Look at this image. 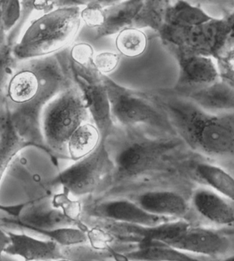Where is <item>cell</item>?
<instances>
[{
    "instance_id": "obj_1",
    "label": "cell",
    "mask_w": 234,
    "mask_h": 261,
    "mask_svg": "<svg viewBox=\"0 0 234 261\" xmlns=\"http://www.w3.org/2000/svg\"><path fill=\"white\" fill-rule=\"evenodd\" d=\"M141 92L162 110L183 143L209 155L234 156V112L209 113L169 88Z\"/></svg>"
},
{
    "instance_id": "obj_2",
    "label": "cell",
    "mask_w": 234,
    "mask_h": 261,
    "mask_svg": "<svg viewBox=\"0 0 234 261\" xmlns=\"http://www.w3.org/2000/svg\"><path fill=\"white\" fill-rule=\"evenodd\" d=\"M106 143L114 164L112 180L122 182L163 169L183 142L141 126L116 125Z\"/></svg>"
},
{
    "instance_id": "obj_3",
    "label": "cell",
    "mask_w": 234,
    "mask_h": 261,
    "mask_svg": "<svg viewBox=\"0 0 234 261\" xmlns=\"http://www.w3.org/2000/svg\"><path fill=\"white\" fill-rule=\"evenodd\" d=\"M68 47L54 55L18 62L8 82L4 101L43 112L52 99L74 82Z\"/></svg>"
},
{
    "instance_id": "obj_4",
    "label": "cell",
    "mask_w": 234,
    "mask_h": 261,
    "mask_svg": "<svg viewBox=\"0 0 234 261\" xmlns=\"http://www.w3.org/2000/svg\"><path fill=\"white\" fill-rule=\"evenodd\" d=\"M80 7L58 8L34 18L13 47L18 62L54 55L70 47L82 20Z\"/></svg>"
},
{
    "instance_id": "obj_5",
    "label": "cell",
    "mask_w": 234,
    "mask_h": 261,
    "mask_svg": "<svg viewBox=\"0 0 234 261\" xmlns=\"http://www.w3.org/2000/svg\"><path fill=\"white\" fill-rule=\"evenodd\" d=\"M91 121L83 94L74 82L42 112V132L50 155L68 159L67 143L71 136L82 124Z\"/></svg>"
},
{
    "instance_id": "obj_6",
    "label": "cell",
    "mask_w": 234,
    "mask_h": 261,
    "mask_svg": "<svg viewBox=\"0 0 234 261\" xmlns=\"http://www.w3.org/2000/svg\"><path fill=\"white\" fill-rule=\"evenodd\" d=\"M114 124L122 127L141 126L153 133L175 136L174 129L160 108L141 90H131L102 75Z\"/></svg>"
},
{
    "instance_id": "obj_7",
    "label": "cell",
    "mask_w": 234,
    "mask_h": 261,
    "mask_svg": "<svg viewBox=\"0 0 234 261\" xmlns=\"http://www.w3.org/2000/svg\"><path fill=\"white\" fill-rule=\"evenodd\" d=\"M114 164L106 143L102 141L88 155L74 162L50 182L52 186L61 187L74 197L93 194L106 182L112 181Z\"/></svg>"
},
{
    "instance_id": "obj_8",
    "label": "cell",
    "mask_w": 234,
    "mask_h": 261,
    "mask_svg": "<svg viewBox=\"0 0 234 261\" xmlns=\"http://www.w3.org/2000/svg\"><path fill=\"white\" fill-rule=\"evenodd\" d=\"M69 63L73 79L83 94L92 121L100 132L102 141L106 142L116 125L111 114L110 101L102 74L96 67H82L74 63L70 58Z\"/></svg>"
},
{
    "instance_id": "obj_9",
    "label": "cell",
    "mask_w": 234,
    "mask_h": 261,
    "mask_svg": "<svg viewBox=\"0 0 234 261\" xmlns=\"http://www.w3.org/2000/svg\"><path fill=\"white\" fill-rule=\"evenodd\" d=\"M88 214L116 224L153 226L174 220L151 214L130 198H114L89 206Z\"/></svg>"
},
{
    "instance_id": "obj_10",
    "label": "cell",
    "mask_w": 234,
    "mask_h": 261,
    "mask_svg": "<svg viewBox=\"0 0 234 261\" xmlns=\"http://www.w3.org/2000/svg\"><path fill=\"white\" fill-rule=\"evenodd\" d=\"M165 47L176 58L179 64L178 80L172 88L174 91H188L219 81V70L215 58L205 55H188L173 48Z\"/></svg>"
},
{
    "instance_id": "obj_11",
    "label": "cell",
    "mask_w": 234,
    "mask_h": 261,
    "mask_svg": "<svg viewBox=\"0 0 234 261\" xmlns=\"http://www.w3.org/2000/svg\"><path fill=\"white\" fill-rule=\"evenodd\" d=\"M167 245L195 256L210 259L227 256L231 248L229 239L224 234L209 228L191 225Z\"/></svg>"
},
{
    "instance_id": "obj_12",
    "label": "cell",
    "mask_w": 234,
    "mask_h": 261,
    "mask_svg": "<svg viewBox=\"0 0 234 261\" xmlns=\"http://www.w3.org/2000/svg\"><path fill=\"white\" fill-rule=\"evenodd\" d=\"M10 244L5 251L8 256L22 261H55L66 258L63 248L46 239L28 233L7 230Z\"/></svg>"
},
{
    "instance_id": "obj_13",
    "label": "cell",
    "mask_w": 234,
    "mask_h": 261,
    "mask_svg": "<svg viewBox=\"0 0 234 261\" xmlns=\"http://www.w3.org/2000/svg\"><path fill=\"white\" fill-rule=\"evenodd\" d=\"M153 215L173 220H183L189 203L182 195L170 190H151L139 193L130 198Z\"/></svg>"
},
{
    "instance_id": "obj_14",
    "label": "cell",
    "mask_w": 234,
    "mask_h": 261,
    "mask_svg": "<svg viewBox=\"0 0 234 261\" xmlns=\"http://www.w3.org/2000/svg\"><path fill=\"white\" fill-rule=\"evenodd\" d=\"M175 92L185 96L195 105L209 113L234 112V86L228 82L218 81L204 87Z\"/></svg>"
},
{
    "instance_id": "obj_15",
    "label": "cell",
    "mask_w": 234,
    "mask_h": 261,
    "mask_svg": "<svg viewBox=\"0 0 234 261\" xmlns=\"http://www.w3.org/2000/svg\"><path fill=\"white\" fill-rule=\"evenodd\" d=\"M192 204L201 217L214 224L229 225L234 222V202L207 187L194 191Z\"/></svg>"
},
{
    "instance_id": "obj_16",
    "label": "cell",
    "mask_w": 234,
    "mask_h": 261,
    "mask_svg": "<svg viewBox=\"0 0 234 261\" xmlns=\"http://www.w3.org/2000/svg\"><path fill=\"white\" fill-rule=\"evenodd\" d=\"M143 0L120 1L116 5L104 9V23L96 30L95 39L120 33L122 30L132 28L136 15L142 8Z\"/></svg>"
},
{
    "instance_id": "obj_17",
    "label": "cell",
    "mask_w": 234,
    "mask_h": 261,
    "mask_svg": "<svg viewBox=\"0 0 234 261\" xmlns=\"http://www.w3.org/2000/svg\"><path fill=\"white\" fill-rule=\"evenodd\" d=\"M132 261H213L183 252L160 242L141 241L135 250L125 253Z\"/></svg>"
},
{
    "instance_id": "obj_18",
    "label": "cell",
    "mask_w": 234,
    "mask_h": 261,
    "mask_svg": "<svg viewBox=\"0 0 234 261\" xmlns=\"http://www.w3.org/2000/svg\"><path fill=\"white\" fill-rule=\"evenodd\" d=\"M213 19L214 17L202 8L192 5L189 2H171L167 11L165 25L176 28H195Z\"/></svg>"
},
{
    "instance_id": "obj_19",
    "label": "cell",
    "mask_w": 234,
    "mask_h": 261,
    "mask_svg": "<svg viewBox=\"0 0 234 261\" xmlns=\"http://www.w3.org/2000/svg\"><path fill=\"white\" fill-rule=\"evenodd\" d=\"M101 135L93 122L82 124L71 136L67 143L68 159L76 162L88 155L101 142Z\"/></svg>"
},
{
    "instance_id": "obj_20",
    "label": "cell",
    "mask_w": 234,
    "mask_h": 261,
    "mask_svg": "<svg viewBox=\"0 0 234 261\" xmlns=\"http://www.w3.org/2000/svg\"><path fill=\"white\" fill-rule=\"evenodd\" d=\"M195 170L197 176L207 188L234 202V177L231 174L223 168L209 163H199Z\"/></svg>"
},
{
    "instance_id": "obj_21",
    "label": "cell",
    "mask_w": 234,
    "mask_h": 261,
    "mask_svg": "<svg viewBox=\"0 0 234 261\" xmlns=\"http://www.w3.org/2000/svg\"><path fill=\"white\" fill-rule=\"evenodd\" d=\"M17 229L30 234H36L43 239L56 243L62 248L84 244L87 242L89 239L85 230L78 226L61 227L52 229H40L21 226L17 227Z\"/></svg>"
},
{
    "instance_id": "obj_22",
    "label": "cell",
    "mask_w": 234,
    "mask_h": 261,
    "mask_svg": "<svg viewBox=\"0 0 234 261\" xmlns=\"http://www.w3.org/2000/svg\"><path fill=\"white\" fill-rule=\"evenodd\" d=\"M171 2L167 0L144 1L141 11L135 18L132 28H150L158 34L165 25L167 9Z\"/></svg>"
},
{
    "instance_id": "obj_23",
    "label": "cell",
    "mask_w": 234,
    "mask_h": 261,
    "mask_svg": "<svg viewBox=\"0 0 234 261\" xmlns=\"http://www.w3.org/2000/svg\"><path fill=\"white\" fill-rule=\"evenodd\" d=\"M115 44L120 55L128 58H136L144 53L148 40L142 30L128 28L117 34Z\"/></svg>"
},
{
    "instance_id": "obj_24",
    "label": "cell",
    "mask_w": 234,
    "mask_h": 261,
    "mask_svg": "<svg viewBox=\"0 0 234 261\" xmlns=\"http://www.w3.org/2000/svg\"><path fill=\"white\" fill-rule=\"evenodd\" d=\"M18 61L13 53V47L5 45L0 47V97H3L6 88Z\"/></svg>"
},
{
    "instance_id": "obj_25",
    "label": "cell",
    "mask_w": 234,
    "mask_h": 261,
    "mask_svg": "<svg viewBox=\"0 0 234 261\" xmlns=\"http://www.w3.org/2000/svg\"><path fill=\"white\" fill-rule=\"evenodd\" d=\"M68 56L74 63L86 68L96 67L93 47L86 43H77L68 47Z\"/></svg>"
},
{
    "instance_id": "obj_26",
    "label": "cell",
    "mask_w": 234,
    "mask_h": 261,
    "mask_svg": "<svg viewBox=\"0 0 234 261\" xmlns=\"http://www.w3.org/2000/svg\"><path fill=\"white\" fill-rule=\"evenodd\" d=\"M82 21L88 28L98 29L104 23V9L100 0H90L80 11Z\"/></svg>"
},
{
    "instance_id": "obj_27",
    "label": "cell",
    "mask_w": 234,
    "mask_h": 261,
    "mask_svg": "<svg viewBox=\"0 0 234 261\" xmlns=\"http://www.w3.org/2000/svg\"><path fill=\"white\" fill-rule=\"evenodd\" d=\"M2 19L7 35L15 27L21 16V1L2 0Z\"/></svg>"
},
{
    "instance_id": "obj_28",
    "label": "cell",
    "mask_w": 234,
    "mask_h": 261,
    "mask_svg": "<svg viewBox=\"0 0 234 261\" xmlns=\"http://www.w3.org/2000/svg\"><path fill=\"white\" fill-rule=\"evenodd\" d=\"M121 60L120 54L102 52L95 56L94 63L96 69L102 75H108L118 67Z\"/></svg>"
},
{
    "instance_id": "obj_29",
    "label": "cell",
    "mask_w": 234,
    "mask_h": 261,
    "mask_svg": "<svg viewBox=\"0 0 234 261\" xmlns=\"http://www.w3.org/2000/svg\"><path fill=\"white\" fill-rule=\"evenodd\" d=\"M10 244V238L7 230L0 226V261L5 255V251Z\"/></svg>"
},
{
    "instance_id": "obj_30",
    "label": "cell",
    "mask_w": 234,
    "mask_h": 261,
    "mask_svg": "<svg viewBox=\"0 0 234 261\" xmlns=\"http://www.w3.org/2000/svg\"><path fill=\"white\" fill-rule=\"evenodd\" d=\"M2 0H0V47L7 45V33L4 28L2 19Z\"/></svg>"
},
{
    "instance_id": "obj_31",
    "label": "cell",
    "mask_w": 234,
    "mask_h": 261,
    "mask_svg": "<svg viewBox=\"0 0 234 261\" xmlns=\"http://www.w3.org/2000/svg\"><path fill=\"white\" fill-rule=\"evenodd\" d=\"M108 250L110 253V254L112 255L115 261H132L126 256L125 253L122 254V253L117 252V251L114 250V249H112L110 246L108 247Z\"/></svg>"
},
{
    "instance_id": "obj_32",
    "label": "cell",
    "mask_w": 234,
    "mask_h": 261,
    "mask_svg": "<svg viewBox=\"0 0 234 261\" xmlns=\"http://www.w3.org/2000/svg\"><path fill=\"white\" fill-rule=\"evenodd\" d=\"M225 19L227 22L228 26H229L230 38H233L234 39V10Z\"/></svg>"
},
{
    "instance_id": "obj_33",
    "label": "cell",
    "mask_w": 234,
    "mask_h": 261,
    "mask_svg": "<svg viewBox=\"0 0 234 261\" xmlns=\"http://www.w3.org/2000/svg\"><path fill=\"white\" fill-rule=\"evenodd\" d=\"M213 261H234V254H230L227 256L223 257V258L214 259Z\"/></svg>"
},
{
    "instance_id": "obj_34",
    "label": "cell",
    "mask_w": 234,
    "mask_h": 261,
    "mask_svg": "<svg viewBox=\"0 0 234 261\" xmlns=\"http://www.w3.org/2000/svg\"><path fill=\"white\" fill-rule=\"evenodd\" d=\"M1 261H22L21 260H18V259H16V258H14V257L8 256V255H5L3 256V259H2Z\"/></svg>"
},
{
    "instance_id": "obj_35",
    "label": "cell",
    "mask_w": 234,
    "mask_h": 261,
    "mask_svg": "<svg viewBox=\"0 0 234 261\" xmlns=\"http://www.w3.org/2000/svg\"><path fill=\"white\" fill-rule=\"evenodd\" d=\"M55 261H72V260H68V259H67L66 258H62V259H59V260H55Z\"/></svg>"
},
{
    "instance_id": "obj_36",
    "label": "cell",
    "mask_w": 234,
    "mask_h": 261,
    "mask_svg": "<svg viewBox=\"0 0 234 261\" xmlns=\"http://www.w3.org/2000/svg\"><path fill=\"white\" fill-rule=\"evenodd\" d=\"M3 97H0V105H1L2 102H3Z\"/></svg>"
}]
</instances>
